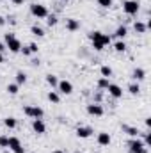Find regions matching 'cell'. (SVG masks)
<instances>
[{"instance_id":"6da1fadb","label":"cell","mask_w":151,"mask_h":153,"mask_svg":"<svg viewBox=\"0 0 151 153\" xmlns=\"http://www.w3.org/2000/svg\"><path fill=\"white\" fill-rule=\"evenodd\" d=\"M4 41H5V48H7L11 53H18V52L21 50V41L16 38L13 32L5 34V36H4Z\"/></svg>"},{"instance_id":"7a4b0ae2","label":"cell","mask_w":151,"mask_h":153,"mask_svg":"<svg viewBox=\"0 0 151 153\" xmlns=\"http://www.w3.org/2000/svg\"><path fill=\"white\" fill-rule=\"evenodd\" d=\"M128 152L130 153H148V148H146V144L139 137H132L128 141Z\"/></svg>"},{"instance_id":"3957f363","label":"cell","mask_w":151,"mask_h":153,"mask_svg":"<svg viewBox=\"0 0 151 153\" xmlns=\"http://www.w3.org/2000/svg\"><path fill=\"white\" fill-rule=\"evenodd\" d=\"M87 38L91 39V41H98V43H101L103 46H107V45L112 43V36L103 34V32H100V30H91V32L87 34Z\"/></svg>"},{"instance_id":"277c9868","label":"cell","mask_w":151,"mask_h":153,"mask_svg":"<svg viewBox=\"0 0 151 153\" xmlns=\"http://www.w3.org/2000/svg\"><path fill=\"white\" fill-rule=\"evenodd\" d=\"M30 14L38 20H44L50 13H48V7L43 4H30Z\"/></svg>"},{"instance_id":"5b68a950","label":"cell","mask_w":151,"mask_h":153,"mask_svg":"<svg viewBox=\"0 0 151 153\" xmlns=\"http://www.w3.org/2000/svg\"><path fill=\"white\" fill-rule=\"evenodd\" d=\"M23 114L29 116V117H32V119H43V116H44V111L38 107V105H25L23 107Z\"/></svg>"},{"instance_id":"8992f818","label":"cell","mask_w":151,"mask_h":153,"mask_svg":"<svg viewBox=\"0 0 151 153\" xmlns=\"http://www.w3.org/2000/svg\"><path fill=\"white\" fill-rule=\"evenodd\" d=\"M141 9V4L137 0H124L123 2V11L128 14V16H135Z\"/></svg>"},{"instance_id":"52a82bcc","label":"cell","mask_w":151,"mask_h":153,"mask_svg":"<svg viewBox=\"0 0 151 153\" xmlns=\"http://www.w3.org/2000/svg\"><path fill=\"white\" fill-rule=\"evenodd\" d=\"M7 148L13 153H25V148L21 146V141H20L18 137H14V135L9 137V146H7Z\"/></svg>"},{"instance_id":"ba28073f","label":"cell","mask_w":151,"mask_h":153,"mask_svg":"<svg viewBox=\"0 0 151 153\" xmlns=\"http://www.w3.org/2000/svg\"><path fill=\"white\" fill-rule=\"evenodd\" d=\"M85 111H87L89 116H94V117H101V116L105 114V111H103V107L100 103H89L85 107Z\"/></svg>"},{"instance_id":"9c48e42d","label":"cell","mask_w":151,"mask_h":153,"mask_svg":"<svg viewBox=\"0 0 151 153\" xmlns=\"http://www.w3.org/2000/svg\"><path fill=\"white\" fill-rule=\"evenodd\" d=\"M57 93H61V94H71L73 93V84L70 80H59Z\"/></svg>"},{"instance_id":"30bf717a","label":"cell","mask_w":151,"mask_h":153,"mask_svg":"<svg viewBox=\"0 0 151 153\" xmlns=\"http://www.w3.org/2000/svg\"><path fill=\"white\" fill-rule=\"evenodd\" d=\"M76 137H80V139H89L93 134H94V130L91 128V126H84V125H78L76 126Z\"/></svg>"},{"instance_id":"8fae6325","label":"cell","mask_w":151,"mask_h":153,"mask_svg":"<svg viewBox=\"0 0 151 153\" xmlns=\"http://www.w3.org/2000/svg\"><path fill=\"white\" fill-rule=\"evenodd\" d=\"M32 130L38 134V135H43L46 132V125L43 119H32Z\"/></svg>"},{"instance_id":"7c38bea8","label":"cell","mask_w":151,"mask_h":153,"mask_svg":"<svg viewBox=\"0 0 151 153\" xmlns=\"http://www.w3.org/2000/svg\"><path fill=\"white\" fill-rule=\"evenodd\" d=\"M96 141H98L100 146H109V144L112 143V137H110V134H107V132H100L98 137H96Z\"/></svg>"},{"instance_id":"4fadbf2b","label":"cell","mask_w":151,"mask_h":153,"mask_svg":"<svg viewBox=\"0 0 151 153\" xmlns=\"http://www.w3.org/2000/svg\"><path fill=\"white\" fill-rule=\"evenodd\" d=\"M107 91H109V94L112 96V98H121L123 96V89L117 85V84H109V87H107Z\"/></svg>"},{"instance_id":"5bb4252c","label":"cell","mask_w":151,"mask_h":153,"mask_svg":"<svg viewBox=\"0 0 151 153\" xmlns=\"http://www.w3.org/2000/svg\"><path fill=\"white\" fill-rule=\"evenodd\" d=\"M80 29V22L75 20V18H66V30L70 32H76Z\"/></svg>"},{"instance_id":"9a60e30c","label":"cell","mask_w":151,"mask_h":153,"mask_svg":"<svg viewBox=\"0 0 151 153\" xmlns=\"http://www.w3.org/2000/svg\"><path fill=\"white\" fill-rule=\"evenodd\" d=\"M132 78H133V82L144 80V78H146V70H144V68H135V70L132 71Z\"/></svg>"},{"instance_id":"2e32d148","label":"cell","mask_w":151,"mask_h":153,"mask_svg":"<svg viewBox=\"0 0 151 153\" xmlns=\"http://www.w3.org/2000/svg\"><path fill=\"white\" fill-rule=\"evenodd\" d=\"M121 130L123 132H126L130 137H139L141 135V132H139V128L137 126H128V125H121Z\"/></svg>"},{"instance_id":"e0dca14e","label":"cell","mask_w":151,"mask_h":153,"mask_svg":"<svg viewBox=\"0 0 151 153\" xmlns=\"http://www.w3.org/2000/svg\"><path fill=\"white\" fill-rule=\"evenodd\" d=\"M133 30L137 32V34H146V30H148V23H144V22H135L133 23Z\"/></svg>"},{"instance_id":"ac0fdd59","label":"cell","mask_w":151,"mask_h":153,"mask_svg":"<svg viewBox=\"0 0 151 153\" xmlns=\"http://www.w3.org/2000/svg\"><path fill=\"white\" fill-rule=\"evenodd\" d=\"M114 36L117 39H124L126 36H128V29L124 27V25H119L117 29H115V32H114Z\"/></svg>"},{"instance_id":"d6986e66","label":"cell","mask_w":151,"mask_h":153,"mask_svg":"<svg viewBox=\"0 0 151 153\" xmlns=\"http://www.w3.org/2000/svg\"><path fill=\"white\" fill-rule=\"evenodd\" d=\"M16 125H18L16 117H13V116H9V117H4V126H5V128L13 130V128H16Z\"/></svg>"},{"instance_id":"ffe728a7","label":"cell","mask_w":151,"mask_h":153,"mask_svg":"<svg viewBox=\"0 0 151 153\" xmlns=\"http://www.w3.org/2000/svg\"><path fill=\"white\" fill-rule=\"evenodd\" d=\"M109 84H110V78H105V76H101V78H98V82H96V85H98V89H101V91H107V87H109Z\"/></svg>"},{"instance_id":"44dd1931","label":"cell","mask_w":151,"mask_h":153,"mask_svg":"<svg viewBox=\"0 0 151 153\" xmlns=\"http://www.w3.org/2000/svg\"><path fill=\"white\" fill-rule=\"evenodd\" d=\"M128 93L133 94V96L139 94V93H141V85H139V82H130V84H128Z\"/></svg>"},{"instance_id":"7402d4cb","label":"cell","mask_w":151,"mask_h":153,"mask_svg":"<svg viewBox=\"0 0 151 153\" xmlns=\"http://www.w3.org/2000/svg\"><path fill=\"white\" fill-rule=\"evenodd\" d=\"M114 50H115L117 53H123V52H126V43H124L123 39L115 41V43H114Z\"/></svg>"},{"instance_id":"603a6c76","label":"cell","mask_w":151,"mask_h":153,"mask_svg":"<svg viewBox=\"0 0 151 153\" xmlns=\"http://www.w3.org/2000/svg\"><path fill=\"white\" fill-rule=\"evenodd\" d=\"M46 98H48V100H50L52 103H59V102H61V94H59L57 91H50Z\"/></svg>"},{"instance_id":"cb8c5ba5","label":"cell","mask_w":151,"mask_h":153,"mask_svg":"<svg viewBox=\"0 0 151 153\" xmlns=\"http://www.w3.org/2000/svg\"><path fill=\"white\" fill-rule=\"evenodd\" d=\"M30 32H32V36H36V38H43V36H44V30H43L39 25H32V27H30Z\"/></svg>"},{"instance_id":"d4e9b609","label":"cell","mask_w":151,"mask_h":153,"mask_svg":"<svg viewBox=\"0 0 151 153\" xmlns=\"http://www.w3.org/2000/svg\"><path fill=\"white\" fill-rule=\"evenodd\" d=\"M100 73H101V76H105V78H110V76H112V68H110V66H107V64H105V66H101V68H100Z\"/></svg>"},{"instance_id":"484cf974","label":"cell","mask_w":151,"mask_h":153,"mask_svg":"<svg viewBox=\"0 0 151 153\" xmlns=\"http://www.w3.org/2000/svg\"><path fill=\"white\" fill-rule=\"evenodd\" d=\"M25 82H27V73L25 71H18L16 73V84L18 85H23Z\"/></svg>"},{"instance_id":"4316f807","label":"cell","mask_w":151,"mask_h":153,"mask_svg":"<svg viewBox=\"0 0 151 153\" xmlns=\"http://www.w3.org/2000/svg\"><path fill=\"white\" fill-rule=\"evenodd\" d=\"M46 84H48V85H52V87H57L59 78H57L55 75H52V73H50V75H46Z\"/></svg>"},{"instance_id":"83f0119b","label":"cell","mask_w":151,"mask_h":153,"mask_svg":"<svg viewBox=\"0 0 151 153\" xmlns=\"http://www.w3.org/2000/svg\"><path fill=\"white\" fill-rule=\"evenodd\" d=\"M57 22H59V18H57L55 14H48V16H46V25H48V27H55Z\"/></svg>"},{"instance_id":"f1b7e54d","label":"cell","mask_w":151,"mask_h":153,"mask_svg":"<svg viewBox=\"0 0 151 153\" xmlns=\"http://www.w3.org/2000/svg\"><path fill=\"white\" fill-rule=\"evenodd\" d=\"M18 91H20V85H18L16 82L7 85V93H9V94H13V96H14V94H18Z\"/></svg>"},{"instance_id":"f546056e","label":"cell","mask_w":151,"mask_h":153,"mask_svg":"<svg viewBox=\"0 0 151 153\" xmlns=\"http://www.w3.org/2000/svg\"><path fill=\"white\" fill-rule=\"evenodd\" d=\"M98 2V5L100 7H103V9H109V7H112L114 0H96Z\"/></svg>"},{"instance_id":"4dcf8cb0","label":"cell","mask_w":151,"mask_h":153,"mask_svg":"<svg viewBox=\"0 0 151 153\" xmlns=\"http://www.w3.org/2000/svg\"><path fill=\"white\" fill-rule=\"evenodd\" d=\"M7 146H9V137H7V135H0V148L5 150Z\"/></svg>"},{"instance_id":"1f68e13d","label":"cell","mask_w":151,"mask_h":153,"mask_svg":"<svg viewBox=\"0 0 151 153\" xmlns=\"http://www.w3.org/2000/svg\"><path fill=\"white\" fill-rule=\"evenodd\" d=\"M144 144H146V148H150L151 146V134L150 132H144V141H142Z\"/></svg>"},{"instance_id":"d6a6232c","label":"cell","mask_w":151,"mask_h":153,"mask_svg":"<svg viewBox=\"0 0 151 153\" xmlns=\"http://www.w3.org/2000/svg\"><path fill=\"white\" fill-rule=\"evenodd\" d=\"M93 48H94L96 52H103V48H105V46H103L101 43H98V41H93Z\"/></svg>"},{"instance_id":"836d02e7","label":"cell","mask_w":151,"mask_h":153,"mask_svg":"<svg viewBox=\"0 0 151 153\" xmlns=\"http://www.w3.org/2000/svg\"><path fill=\"white\" fill-rule=\"evenodd\" d=\"M29 50H30V53H38V50H39L38 43H29Z\"/></svg>"},{"instance_id":"e575fe53","label":"cell","mask_w":151,"mask_h":153,"mask_svg":"<svg viewBox=\"0 0 151 153\" xmlns=\"http://www.w3.org/2000/svg\"><path fill=\"white\" fill-rule=\"evenodd\" d=\"M20 52H21L25 57H30V55H32V53H30V50H29V46H21V50H20Z\"/></svg>"},{"instance_id":"d590c367","label":"cell","mask_w":151,"mask_h":153,"mask_svg":"<svg viewBox=\"0 0 151 153\" xmlns=\"http://www.w3.org/2000/svg\"><path fill=\"white\" fill-rule=\"evenodd\" d=\"M11 2H13V4H14V5H21V4H23V2H25V0H11Z\"/></svg>"},{"instance_id":"8d00e7d4","label":"cell","mask_w":151,"mask_h":153,"mask_svg":"<svg viewBox=\"0 0 151 153\" xmlns=\"http://www.w3.org/2000/svg\"><path fill=\"white\" fill-rule=\"evenodd\" d=\"M144 123H146V126L150 128V126H151V117H146V119H144Z\"/></svg>"},{"instance_id":"74e56055","label":"cell","mask_w":151,"mask_h":153,"mask_svg":"<svg viewBox=\"0 0 151 153\" xmlns=\"http://www.w3.org/2000/svg\"><path fill=\"white\" fill-rule=\"evenodd\" d=\"M5 22H9V23H11V25H14V23H16V20H14V18H13V16H11V18H7V20H5Z\"/></svg>"},{"instance_id":"f35d334b","label":"cell","mask_w":151,"mask_h":153,"mask_svg":"<svg viewBox=\"0 0 151 153\" xmlns=\"http://www.w3.org/2000/svg\"><path fill=\"white\" fill-rule=\"evenodd\" d=\"M5 23H7V22H5V18H4V16H0V27H4Z\"/></svg>"},{"instance_id":"ab89813d","label":"cell","mask_w":151,"mask_h":153,"mask_svg":"<svg viewBox=\"0 0 151 153\" xmlns=\"http://www.w3.org/2000/svg\"><path fill=\"white\" fill-rule=\"evenodd\" d=\"M4 50H7V48H5V43H0V53H2Z\"/></svg>"},{"instance_id":"60d3db41","label":"cell","mask_w":151,"mask_h":153,"mask_svg":"<svg viewBox=\"0 0 151 153\" xmlns=\"http://www.w3.org/2000/svg\"><path fill=\"white\" fill-rule=\"evenodd\" d=\"M2 62H4V55L0 53V64H2Z\"/></svg>"},{"instance_id":"b9f144b4","label":"cell","mask_w":151,"mask_h":153,"mask_svg":"<svg viewBox=\"0 0 151 153\" xmlns=\"http://www.w3.org/2000/svg\"><path fill=\"white\" fill-rule=\"evenodd\" d=\"M53 153H64V152H61V150H55V152H53Z\"/></svg>"},{"instance_id":"7bdbcfd3","label":"cell","mask_w":151,"mask_h":153,"mask_svg":"<svg viewBox=\"0 0 151 153\" xmlns=\"http://www.w3.org/2000/svg\"><path fill=\"white\" fill-rule=\"evenodd\" d=\"M61 2H64V4H66V2H70V0H61Z\"/></svg>"}]
</instances>
